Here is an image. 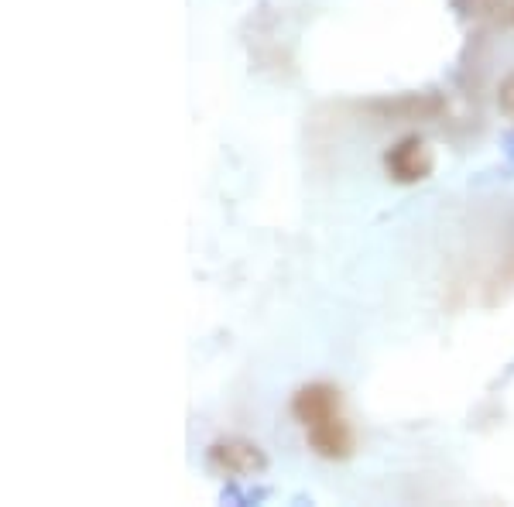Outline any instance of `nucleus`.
Masks as SVG:
<instances>
[{
  "instance_id": "5",
  "label": "nucleus",
  "mask_w": 514,
  "mask_h": 507,
  "mask_svg": "<svg viewBox=\"0 0 514 507\" xmlns=\"http://www.w3.org/2000/svg\"><path fill=\"white\" fill-rule=\"evenodd\" d=\"M497 110H501L508 120H514V72L504 76L501 86H497Z\"/></svg>"
},
{
  "instance_id": "6",
  "label": "nucleus",
  "mask_w": 514,
  "mask_h": 507,
  "mask_svg": "<svg viewBox=\"0 0 514 507\" xmlns=\"http://www.w3.org/2000/svg\"><path fill=\"white\" fill-rule=\"evenodd\" d=\"M511 14H514V11H511Z\"/></svg>"
},
{
  "instance_id": "1",
  "label": "nucleus",
  "mask_w": 514,
  "mask_h": 507,
  "mask_svg": "<svg viewBox=\"0 0 514 507\" xmlns=\"http://www.w3.org/2000/svg\"><path fill=\"white\" fill-rule=\"evenodd\" d=\"M206 463H210V470L220 473V477L247 480V477H261V473L268 470V453H264L254 439L223 436L206 449Z\"/></svg>"
},
{
  "instance_id": "4",
  "label": "nucleus",
  "mask_w": 514,
  "mask_h": 507,
  "mask_svg": "<svg viewBox=\"0 0 514 507\" xmlns=\"http://www.w3.org/2000/svg\"><path fill=\"white\" fill-rule=\"evenodd\" d=\"M305 442H309V449L319 460L340 463V460H350L353 449H357V432H353V425L343 415H333L319 425H309V429H305Z\"/></svg>"
},
{
  "instance_id": "2",
  "label": "nucleus",
  "mask_w": 514,
  "mask_h": 507,
  "mask_svg": "<svg viewBox=\"0 0 514 507\" xmlns=\"http://www.w3.org/2000/svg\"><path fill=\"white\" fill-rule=\"evenodd\" d=\"M384 172L398 185H419L436 172V151L419 134H408L395 148L384 151Z\"/></svg>"
},
{
  "instance_id": "3",
  "label": "nucleus",
  "mask_w": 514,
  "mask_h": 507,
  "mask_svg": "<svg viewBox=\"0 0 514 507\" xmlns=\"http://www.w3.org/2000/svg\"><path fill=\"white\" fill-rule=\"evenodd\" d=\"M292 415L302 429L309 425H319L333 415H343V394L336 384H326V381H312L305 384L292 394Z\"/></svg>"
}]
</instances>
